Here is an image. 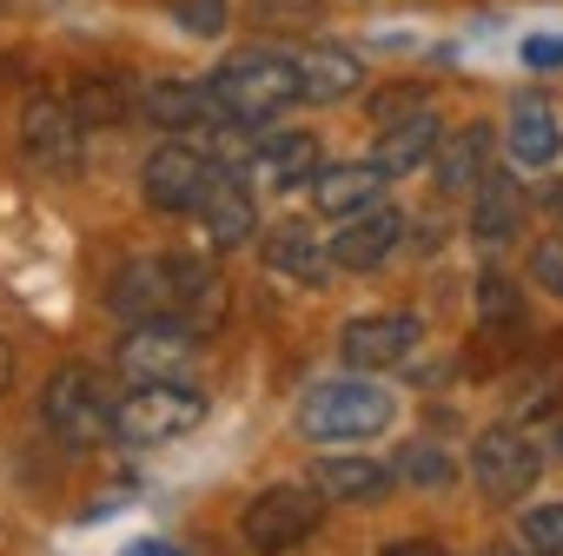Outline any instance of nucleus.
<instances>
[{"mask_svg": "<svg viewBox=\"0 0 563 556\" xmlns=\"http://www.w3.org/2000/svg\"><path fill=\"white\" fill-rule=\"evenodd\" d=\"M212 173H219V159H212L206 146L166 140V146L146 153V166H140V199H146L153 212H166V219H186V212H199Z\"/></svg>", "mask_w": 563, "mask_h": 556, "instance_id": "9", "label": "nucleus"}, {"mask_svg": "<svg viewBox=\"0 0 563 556\" xmlns=\"http://www.w3.org/2000/svg\"><path fill=\"white\" fill-rule=\"evenodd\" d=\"M325 245H332V265H339V271H372V265H385V258L405 245V212H398V205L352 212V219H339V232H332Z\"/></svg>", "mask_w": 563, "mask_h": 556, "instance_id": "12", "label": "nucleus"}, {"mask_svg": "<svg viewBox=\"0 0 563 556\" xmlns=\"http://www.w3.org/2000/svg\"><path fill=\"white\" fill-rule=\"evenodd\" d=\"M385 556H451V549L431 536H398V543H385Z\"/></svg>", "mask_w": 563, "mask_h": 556, "instance_id": "32", "label": "nucleus"}, {"mask_svg": "<svg viewBox=\"0 0 563 556\" xmlns=\"http://www.w3.org/2000/svg\"><path fill=\"white\" fill-rule=\"evenodd\" d=\"M418 107H424V93H418V87H391V93H378V100H372L378 126H398V120H411Z\"/></svg>", "mask_w": 563, "mask_h": 556, "instance_id": "30", "label": "nucleus"}, {"mask_svg": "<svg viewBox=\"0 0 563 556\" xmlns=\"http://www.w3.org/2000/svg\"><path fill=\"white\" fill-rule=\"evenodd\" d=\"M398 477H405V483L438 490V483H451V477H457V464H451L438 444H405V451H398Z\"/></svg>", "mask_w": 563, "mask_h": 556, "instance_id": "26", "label": "nucleus"}, {"mask_svg": "<svg viewBox=\"0 0 563 556\" xmlns=\"http://www.w3.org/2000/svg\"><path fill=\"white\" fill-rule=\"evenodd\" d=\"M385 166L378 159H345V166H319V179H312V205L325 212V219H352V212H372L378 205V192H385Z\"/></svg>", "mask_w": 563, "mask_h": 556, "instance_id": "15", "label": "nucleus"}, {"mask_svg": "<svg viewBox=\"0 0 563 556\" xmlns=\"http://www.w3.org/2000/svg\"><path fill=\"white\" fill-rule=\"evenodd\" d=\"M199 332L179 325V319H146L120 338V371L133 385H192V365H199Z\"/></svg>", "mask_w": 563, "mask_h": 556, "instance_id": "10", "label": "nucleus"}, {"mask_svg": "<svg viewBox=\"0 0 563 556\" xmlns=\"http://www.w3.org/2000/svg\"><path fill=\"white\" fill-rule=\"evenodd\" d=\"M490 173V126H464L457 140H444L438 146V159H431V179H438V192L444 199H464V192H477V179Z\"/></svg>", "mask_w": 563, "mask_h": 556, "instance_id": "22", "label": "nucleus"}, {"mask_svg": "<svg viewBox=\"0 0 563 556\" xmlns=\"http://www.w3.org/2000/svg\"><path fill=\"white\" fill-rule=\"evenodd\" d=\"M523 549H537V556H563V503H537V510H523Z\"/></svg>", "mask_w": 563, "mask_h": 556, "instance_id": "27", "label": "nucleus"}, {"mask_svg": "<svg viewBox=\"0 0 563 556\" xmlns=\"http://www.w3.org/2000/svg\"><path fill=\"white\" fill-rule=\"evenodd\" d=\"M438 146H444V120L431 113V107H418L411 120H398V126H385V140H378V166L391 173V179H411L418 166H431L438 159Z\"/></svg>", "mask_w": 563, "mask_h": 556, "instance_id": "18", "label": "nucleus"}, {"mask_svg": "<svg viewBox=\"0 0 563 556\" xmlns=\"http://www.w3.org/2000/svg\"><path fill=\"white\" fill-rule=\"evenodd\" d=\"M312 483L325 497H339V503H385L391 483H398V470L378 464V457H319L312 464Z\"/></svg>", "mask_w": 563, "mask_h": 556, "instance_id": "19", "label": "nucleus"}, {"mask_svg": "<svg viewBox=\"0 0 563 556\" xmlns=\"http://www.w3.org/2000/svg\"><path fill=\"white\" fill-rule=\"evenodd\" d=\"M107 305L126 319V325H146V319H179L192 332H206L219 312H225V292L219 278L199 265V258H126L113 271V292Z\"/></svg>", "mask_w": 563, "mask_h": 556, "instance_id": "1", "label": "nucleus"}, {"mask_svg": "<svg viewBox=\"0 0 563 556\" xmlns=\"http://www.w3.org/2000/svg\"><path fill=\"white\" fill-rule=\"evenodd\" d=\"M206 87H212V100H219V113H225L232 126H265V120H278L286 107L306 100V93H299V54H278V47H245V54H232Z\"/></svg>", "mask_w": 563, "mask_h": 556, "instance_id": "2", "label": "nucleus"}, {"mask_svg": "<svg viewBox=\"0 0 563 556\" xmlns=\"http://www.w3.org/2000/svg\"><path fill=\"white\" fill-rule=\"evenodd\" d=\"M484 556H537V549H517V543H497V549H484Z\"/></svg>", "mask_w": 563, "mask_h": 556, "instance_id": "35", "label": "nucleus"}, {"mask_svg": "<svg viewBox=\"0 0 563 556\" xmlns=\"http://www.w3.org/2000/svg\"><path fill=\"white\" fill-rule=\"evenodd\" d=\"M358 87H365V67H358V54H345V47H306V54H299V93H306L312 107L352 100Z\"/></svg>", "mask_w": 563, "mask_h": 556, "instance_id": "21", "label": "nucleus"}, {"mask_svg": "<svg viewBox=\"0 0 563 556\" xmlns=\"http://www.w3.org/2000/svg\"><path fill=\"white\" fill-rule=\"evenodd\" d=\"M252 173L272 192H299L306 179H319V140L299 133V126H272V133L252 140Z\"/></svg>", "mask_w": 563, "mask_h": 556, "instance_id": "14", "label": "nucleus"}, {"mask_svg": "<svg viewBox=\"0 0 563 556\" xmlns=\"http://www.w3.org/2000/svg\"><path fill=\"white\" fill-rule=\"evenodd\" d=\"M8 385H14V345L0 338V391H8Z\"/></svg>", "mask_w": 563, "mask_h": 556, "instance_id": "34", "label": "nucleus"}, {"mask_svg": "<svg viewBox=\"0 0 563 556\" xmlns=\"http://www.w3.org/2000/svg\"><path fill=\"white\" fill-rule=\"evenodd\" d=\"M319 516H325V490L312 483H272V490H258L252 503H245V516H239V536H245V549H258V556H286L292 543H306L312 530H319Z\"/></svg>", "mask_w": 563, "mask_h": 556, "instance_id": "6", "label": "nucleus"}, {"mask_svg": "<svg viewBox=\"0 0 563 556\" xmlns=\"http://www.w3.org/2000/svg\"><path fill=\"white\" fill-rule=\"evenodd\" d=\"M265 265H272V271H286L292 286L319 292L325 278H332V245H319L306 225H278V232H265Z\"/></svg>", "mask_w": 563, "mask_h": 556, "instance_id": "20", "label": "nucleus"}, {"mask_svg": "<svg viewBox=\"0 0 563 556\" xmlns=\"http://www.w3.org/2000/svg\"><path fill=\"white\" fill-rule=\"evenodd\" d=\"M523 60H530V67H563V41L537 34V41H523Z\"/></svg>", "mask_w": 563, "mask_h": 556, "instance_id": "31", "label": "nucleus"}, {"mask_svg": "<svg viewBox=\"0 0 563 556\" xmlns=\"http://www.w3.org/2000/svg\"><path fill=\"white\" fill-rule=\"evenodd\" d=\"M398 418V398L385 385H372V371H352V378H325L306 391L299 404V431L312 444H365L378 431H391Z\"/></svg>", "mask_w": 563, "mask_h": 556, "instance_id": "3", "label": "nucleus"}, {"mask_svg": "<svg viewBox=\"0 0 563 556\" xmlns=\"http://www.w3.org/2000/svg\"><path fill=\"white\" fill-rule=\"evenodd\" d=\"M530 286H543L550 299H563V232L530 245Z\"/></svg>", "mask_w": 563, "mask_h": 556, "instance_id": "28", "label": "nucleus"}, {"mask_svg": "<svg viewBox=\"0 0 563 556\" xmlns=\"http://www.w3.org/2000/svg\"><path fill=\"white\" fill-rule=\"evenodd\" d=\"M173 21H179L186 34L212 41V34H225V0H173Z\"/></svg>", "mask_w": 563, "mask_h": 556, "instance_id": "29", "label": "nucleus"}, {"mask_svg": "<svg viewBox=\"0 0 563 556\" xmlns=\"http://www.w3.org/2000/svg\"><path fill=\"white\" fill-rule=\"evenodd\" d=\"M21 153L27 166H41L47 179H80V159H87V120L54 100V93H34L21 107Z\"/></svg>", "mask_w": 563, "mask_h": 556, "instance_id": "7", "label": "nucleus"}, {"mask_svg": "<svg viewBox=\"0 0 563 556\" xmlns=\"http://www.w3.org/2000/svg\"><path fill=\"white\" fill-rule=\"evenodd\" d=\"M517 225H523V186L490 166V173L477 179V192H471V232H477L484 245H497V238H510Z\"/></svg>", "mask_w": 563, "mask_h": 556, "instance_id": "23", "label": "nucleus"}, {"mask_svg": "<svg viewBox=\"0 0 563 556\" xmlns=\"http://www.w3.org/2000/svg\"><path fill=\"white\" fill-rule=\"evenodd\" d=\"M477 319H484V332H523V299H517V286L504 271H484L477 278Z\"/></svg>", "mask_w": 563, "mask_h": 556, "instance_id": "24", "label": "nucleus"}, {"mask_svg": "<svg viewBox=\"0 0 563 556\" xmlns=\"http://www.w3.org/2000/svg\"><path fill=\"white\" fill-rule=\"evenodd\" d=\"M140 113L166 133H186V126H219V100L212 87H186V80H146L140 87Z\"/></svg>", "mask_w": 563, "mask_h": 556, "instance_id": "16", "label": "nucleus"}, {"mask_svg": "<svg viewBox=\"0 0 563 556\" xmlns=\"http://www.w3.org/2000/svg\"><path fill=\"white\" fill-rule=\"evenodd\" d=\"M199 219H206V238H212L219 252L252 245V232H258V199H252V186L239 179V166H219V173H212V186H206V199H199Z\"/></svg>", "mask_w": 563, "mask_h": 556, "instance_id": "13", "label": "nucleus"}, {"mask_svg": "<svg viewBox=\"0 0 563 556\" xmlns=\"http://www.w3.org/2000/svg\"><path fill=\"white\" fill-rule=\"evenodd\" d=\"M126 556H179V549H173V543H153V536H140V543H133Z\"/></svg>", "mask_w": 563, "mask_h": 556, "instance_id": "33", "label": "nucleus"}, {"mask_svg": "<svg viewBox=\"0 0 563 556\" xmlns=\"http://www.w3.org/2000/svg\"><path fill=\"white\" fill-rule=\"evenodd\" d=\"M504 140H510V159H517V166H550V159L563 153L556 107H550L543 93H517V100H510V126H504Z\"/></svg>", "mask_w": 563, "mask_h": 556, "instance_id": "17", "label": "nucleus"}, {"mask_svg": "<svg viewBox=\"0 0 563 556\" xmlns=\"http://www.w3.org/2000/svg\"><path fill=\"white\" fill-rule=\"evenodd\" d=\"M113 411H120V398H113V385H107L93 365H60V371L47 378V391H41L47 431H54L60 444H74V451L113 437Z\"/></svg>", "mask_w": 563, "mask_h": 556, "instance_id": "4", "label": "nucleus"}, {"mask_svg": "<svg viewBox=\"0 0 563 556\" xmlns=\"http://www.w3.org/2000/svg\"><path fill=\"white\" fill-rule=\"evenodd\" d=\"M206 418V398L192 385H133L113 411V437L126 451H159V444H179L186 431H199Z\"/></svg>", "mask_w": 563, "mask_h": 556, "instance_id": "5", "label": "nucleus"}, {"mask_svg": "<svg viewBox=\"0 0 563 556\" xmlns=\"http://www.w3.org/2000/svg\"><path fill=\"white\" fill-rule=\"evenodd\" d=\"M471 477H477V490H484L490 503H517V497L537 490L543 451L530 444L523 424H490V431H477V444H471Z\"/></svg>", "mask_w": 563, "mask_h": 556, "instance_id": "8", "label": "nucleus"}, {"mask_svg": "<svg viewBox=\"0 0 563 556\" xmlns=\"http://www.w3.org/2000/svg\"><path fill=\"white\" fill-rule=\"evenodd\" d=\"M418 338H424V325L411 312H372V319H352L339 332V358L352 371H391L418 352Z\"/></svg>", "mask_w": 563, "mask_h": 556, "instance_id": "11", "label": "nucleus"}, {"mask_svg": "<svg viewBox=\"0 0 563 556\" xmlns=\"http://www.w3.org/2000/svg\"><path fill=\"white\" fill-rule=\"evenodd\" d=\"M550 444H556V464H563V424H556V437H550Z\"/></svg>", "mask_w": 563, "mask_h": 556, "instance_id": "36", "label": "nucleus"}, {"mask_svg": "<svg viewBox=\"0 0 563 556\" xmlns=\"http://www.w3.org/2000/svg\"><path fill=\"white\" fill-rule=\"evenodd\" d=\"M74 113H80L87 126H120V113H126V93H120V80H113V74L87 80V87L74 93Z\"/></svg>", "mask_w": 563, "mask_h": 556, "instance_id": "25", "label": "nucleus"}]
</instances>
